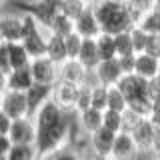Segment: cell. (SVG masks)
<instances>
[{
    "instance_id": "obj_43",
    "label": "cell",
    "mask_w": 160,
    "mask_h": 160,
    "mask_svg": "<svg viewBox=\"0 0 160 160\" xmlns=\"http://www.w3.org/2000/svg\"><path fill=\"white\" fill-rule=\"evenodd\" d=\"M8 90V74L0 70V94H4Z\"/></svg>"
},
{
    "instance_id": "obj_21",
    "label": "cell",
    "mask_w": 160,
    "mask_h": 160,
    "mask_svg": "<svg viewBox=\"0 0 160 160\" xmlns=\"http://www.w3.org/2000/svg\"><path fill=\"white\" fill-rule=\"evenodd\" d=\"M34 84L32 72L30 68H20V70H12L8 74V90H16V92H28Z\"/></svg>"
},
{
    "instance_id": "obj_49",
    "label": "cell",
    "mask_w": 160,
    "mask_h": 160,
    "mask_svg": "<svg viewBox=\"0 0 160 160\" xmlns=\"http://www.w3.org/2000/svg\"><path fill=\"white\" fill-rule=\"evenodd\" d=\"M0 42H2V36H0Z\"/></svg>"
},
{
    "instance_id": "obj_32",
    "label": "cell",
    "mask_w": 160,
    "mask_h": 160,
    "mask_svg": "<svg viewBox=\"0 0 160 160\" xmlns=\"http://www.w3.org/2000/svg\"><path fill=\"white\" fill-rule=\"evenodd\" d=\"M102 128H106V130H110V132H114V134H120V132H122V112L104 110Z\"/></svg>"
},
{
    "instance_id": "obj_1",
    "label": "cell",
    "mask_w": 160,
    "mask_h": 160,
    "mask_svg": "<svg viewBox=\"0 0 160 160\" xmlns=\"http://www.w3.org/2000/svg\"><path fill=\"white\" fill-rule=\"evenodd\" d=\"M90 6L94 10V16L100 24L102 34L116 36L136 26V20L130 12L126 0H92Z\"/></svg>"
},
{
    "instance_id": "obj_29",
    "label": "cell",
    "mask_w": 160,
    "mask_h": 160,
    "mask_svg": "<svg viewBox=\"0 0 160 160\" xmlns=\"http://www.w3.org/2000/svg\"><path fill=\"white\" fill-rule=\"evenodd\" d=\"M108 110H114V112H124V110H128V100L118 86L108 88Z\"/></svg>"
},
{
    "instance_id": "obj_13",
    "label": "cell",
    "mask_w": 160,
    "mask_h": 160,
    "mask_svg": "<svg viewBox=\"0 0 160 160\" xmlns=\"http://www.w3.org/2000/svg\"><path fill=\"white\" fill-rule=\"evenodd\" d=\"M74 32H76L80 38H98L100 34H102L100 24H98L96 16H94L92 6H88L78 18H74Z\"/></svg>"
},
{
    "instance_id": "obj_9",
    "label": "cell",
    "mask_w": 160,
    "mask_h": 160,
    "mask_svg": "<svg viewBox=\"0 0 160 160\" xmlns=\"http://www.w3.org/2000/svg\"><path fill=\"white\" fill-rule=\"evenodd\" d=\"M90 74L92 72H88V70L80 64V60H76V58H70V60H66L64 64L58 66V80L76 84V86L90 82Z\"/></svg>"
},
{
    "instance_id": "obj_30",
    "label": "cell",
    "mask_w": 160,
    "mask_h": 160,
    "mask_svg": "<svg viewBox=\"0 0 160 160\" xmlns=\"http://www.w3.org/2000/svg\"><path fill=\"white\" fill-rule=\"evenodd\" d=\"M92 82H86V84H80L78 88V100H76V110L74 112H82V110H88L92 108Z\"/></svg>"
},
{
    "instance_id": "obj_16",
    "label": "cell",
    "mask_w": 160,
    "mask_h": 160,
    "mask_svg": "<svg viewBox=\"0 0 160 160\" xmlns=\"http://www.w3.org/2000/svg\"><path fill=\"white\" fill-rule=\"evenodd\" d=\"M26 100H28V110H30V118L38 112L48 100H52V86H46V84H38L34 82L32 88L26 92Z\"/></svg>"
},
{
    "instance_id": "obj_48",
    "label": "cell",
    "mask_w": 160,
    "mask_h": 160,
    "mask_svg": "<svg viewBox=\"0 0 160 160\" xmlns=\"http://www.w3.org/2000/svg\"><path fill=\"white\" fill-rule=\"evenodd\" d=\"M84 2H88V4H90V2H92V0H84Z\"/></svg>"
},
{
    "instance_id": "obj_39",
    "label": "cell",
    "mask_w": 160,
    "mask_h": 160,
    "mask_svg": "<svg viewBox=\"0 0 160 160\" xmlns=\"http://www.w3.org/2000/svg\"><path fill=\"white\" fill-rule=\"evenodd\" d=\"M118 62L124 74H134V70H136V54L134 56H122L118 58Z\"/></svg>"
},
{
    "instance_id": "obj_5",
    "label": "cell",
    "mask_w": 160,
    "mask_h": 160,
    "mask_svg": "<svg viewBox=\"0 0 160 160\" xmlns=\"http://www.w3.org/2000/svg\"><path fill=\"white\" fill-rule=\"evenodd\" d=\"M0 36L8 44L22 42V12L0 14Z\"/></svg>"
},
{
    "instance_id": "obj_28",
    "label": "cell",
    "mask_w": 160,
    "mask_h": 160,
    "mask_svg": "<svg viewBox=\"0 0 160 160\" xmlns=\"http://www.w3.org/2000/svg\"><path fill=\"white\" fill-rule=\"evenodd\" d=\"M136 26L140 30H144L146 34H150V36H160V14L148 10V12L140 18V22Z\"/></svg>"
},
{
    "instance_id": "obj_14",
    "label": "cell",
    "mask_w": 160,
    "mask_h": 160,
    "mask_svg": "<svg viewBox=\"0 0 160 160\" xmlns=\"http://www.w3.org/2000/svg\"><path fill=\"white\" fill-rule=\"evenodd\" d=\"M140 154L142 152H140L138 144L134 142L132 134L120 132L116 136V142H114V148H112V158L114 160H138Z\"/></svg>"
},
{
    "instance_id": "obj_42",
    "label": "cell",
    "mask_w": 160,
    "mask_h": 160,
    "mask_svg": "<svg viewBox=\"0 0 160 160\" xmlns=\"http://www.w3.org/2000/svg\"><path fill=\"white\" fill-rule=\"evenodd\" d=\"M150 120H152L156 126H160V100H154L152 112H150Z\"/></svg>"
},
{
    "instance_id": "obj_41",
    "label": "cell",
    "mask_w": 160,
    "mask_h": 160,
    "mask_svg": "<svg viewBox=\"0 0 160 160\" xmlns=\"http://www.w3.org/2000/svg\"><path fill=\"white\" fill-rule=\"evenodd\" d=\"M12 140H10V136H6V134H0V156H8L10 148H12Z\"/></svg>"
},
{
    "instance_id": "obj_37",
    "label": "cell",
    "mask_w": 160,
    "mask_h": 160,
    "mask_svg": "<svg viewBox=\"0 0 160 160\" xmlns=\"http://www.w3.org/2000/svg\"><path fill=\"white\" fill-rule=\"evenodd\" d=\"M42 160H82V158H80V154H78V152H76V150H74V148L66 146V148L58 150V152L50 154V156L42 158Z\"/></svg>"
},
{
    "instance_id": "obj_24",
    "label": "cell",
    "mask_w": 160,
    "mask_h": 160,
    "mask_svg": "<svg viewBox=\"0 0 160 160\" xmlns=\"http://www.w3.org/2000/svg\"><path fill=\"white\" fill-rule=\"evenodd\" d=\"M8 160H38V150L34 144H14L8 152Z\"/></svg>"
},
{
    "instance_id": "obj_35",
    "label": "cell",
    "mask_w": 160,
    "mask_h": 160,
    "mask_svg": "<svg viewBox=\"0 0 160 160\" xmlns=\"http://www.w3.org/2000/svg\"><path fill=\"white\" fill-rule=\"evenodd\" d=\"M140 120H142V116H138L136 112H134V110H124L122 112V132H132L134 128H136V124L140 122Z\"/></svg>"
},
{
    "instance_id": "obj_31",
    "label": "cell",
    "mask_w": 160,
    "mask_h": 160,
    "mask_svg": "<svg viewBox=\"0 0 160 160\" xmlns=\"http://www.w3.org/2000/svg\"><path fill=\"white\" fill-rule=\"evenodd\" d=\"M92 108L100 110H108V86L104 84H94L92 86Z\"/></svg>"
},
{
    "instance_id": "obj_10",
    "label": "cell",
    "mask_w": 160,
    "mask_h": 160,
    "mask_svg": "<svg viewBox=\"0 0 160 160\" xmlns=\"http://www.w3.org/2000/svg\"><path fill=\"white\" fill-rule=\"evenodd\" d=\"M124 72L122 68H120V62L118 58L114 60H102V62L96 66V70H94V78H96L98 84H104V86H116V84L122 80Z\"/></svg>"
},
{
    "instance_id": "obj_20",
    "label": "cell",
    "mask_w": 160,
    "mask_h": 160,
    "mask_svg": "<svg viewBox=\"0 0 160 160\" xmlns=\"http://www.w3.org/2000/svg\"><path fill=\"white\" fill-rule=\"evenodd\" d=\"M46 56L52 60L56 66L64 64L66 60H70L68 50H66V40L64 36H58V34H50L48 32V48H46Z\"/></svg>"
},
{
    "instance_id": "obj_15",
    "label": "cell",
    "mask_w": 160,
    "mask_h": 160,
    "mask_svg": "<svg viewBox=\"0 0 160 160\" xmlns=\"http://www.w3.org/2000/svg\"><path fill=\"white\" fill-rule=\"evenodd\" d=\"M134 74H138L140 78L148 80V82L156 80L160 76V58L150 52L136 54V70H134Z\"/></svg>"
},
{
    "instance_id": "obj_50",
    "label": "cell",
    "mask_w": 160,
    "mask_h": 160,
    "mask_svg": "<svg viewBox=\"0 0 160 160\" xmlns=\"http://www.w3.org/2000/svg\"><path fill=\"white\" fill-rule=\"evenodd\" d=\"M152 160H158V158H152Z\"/></svg>"
},
{
    "instance_id": "obj_3",
    "label": "cell",
    "mask_w": 160,
    "mask_h": 160,
    "mask_svg": "<svg viewBox=\"0 0 160 160\" xmlns=\"http://www.w3.org/2000/svg\"><path fill=\"white\" fill-rule=\"evenodd\" d=\"M132 138L138 144L140 152H156V142H158V126L150 118H142L132 130Z\"/></svg>"
},
{
    "instance_id": "obj_8",
    "label": "cell",
    "mask_w": 160,
    "mask_h": 160,
    "mask_svg": "<svg viewBox=\"0 0 160 160\" xmlns=\"http://www.w3.org/2000/svg\"><path fill=\"white\" fill-rule=\"evenodd\" d=\"M2 112H6L12 120H18V118H26V116H30L26 92L6 90V92H4V102H2Z\"/></svg>"
},
{
    "instance_id": "obj_12",
    "label": "cell",
    "mask_w": 160,
    "mask_h": 160,
    "mask_svg": "<svg viewBox=\"0 0 160 160\" xmlns=\"http://www.w3.org/2000/svg\"><path fill=\"white\" fill-rule=\"evenodd\" d=\"M118 134L110 132L106 128H100L94 134L88 136V144H90V152L96 154V156H112V148L116 142Z\"/></svg>"
},
{
    "instance_id": "obj_23",
    "label": "cell",
    "mask_w": 160,
    "mask_h": 160,
    "mask_svg": "<svg viewBox=\"0 0 160 160\" xmlns=\"http://www.w3.org/2000/svg\"><path fill=\"white\" fill-rule=\"evenodd\" d=\"M96 48H98L100 62H102V60H114V58H118L116 42H114L112 34H100V36L96 38Z\"/></svg>"
},
{
    "instance_id": "obj_40",
    "label": "cell",
    "mask_w": 160,
    "mask_h": 160,
    "mask_svg": "<svg viewBox=\"0 0 160 160\" xmlns=\"http://www.w3.org/2000/svg\"><path fill=\"white\" fill-rule=\"evenodd\" d=\"M12 122L14 120L8 116L6 112H2V110H0V134H10V128H12Z\"/></svg>"
},
{
    "instance_id": "obj_33",
    "label": "cell",
    "mask_w": 160,
    "mask_h": 160,
    "mask_svg": "<svg viewBox=\"0 0 160 160\" xmlns=\"http://www.w3.org/2000/svg\"><path fill=\"white\" fill-rule=\"evenodd\" d=\"M132 40H134V50H136V54H142V52H148L150 48V42H152L154 36H150V34H146L144 30H140L138 26H134L132 30Z\"/></svg>"
},
{
    "instance_id": "obj_7",
    "label": "cell",
    "mask_w": 160,
    "mask_h": 160,
    "mask_svg": "<svg viewBox=\"0 0 160 160\" xmlns=\"http://www.w3.org/2000/svg\"><path fill=\"white\" fill-rule=\"evenodd\" d=\"M30 72H32L34 82H38V84L54 86V84L58 82V66L48 56L34 58L32 64H30Z\"/></svg>"
},
{
    "instance_id": "obj_46",
    "label": "cell",
    "mask_w": 160,
    "mask_h": 160,
    "mask_svg": "<svg viewBox=\"0 0 160 160\" xmlns=\"http://www.w3.org/2000/svg\"><path fill=\"white\" fill-rule=\"evenodd\" d=\"M2 102H4V94H0V110H2Z\"/></svg>"
},
{
    "instance_id": "obj_27",
    "label": "cell",
    "mask_w": 160,
    "mask_h": 160,
    "mask_svg": "<svg viewBox=\"0 0 160 160\" xmlns=\"http://www.w3.org/2000/svg\"><path fill=\"white\" fill-rule=\"evenodd\" d=\"M114 42H116V52L118 58L122 56H134L136 50H134V40H132V32H120L114 36Z\"/></svg>"
},
{
    "instance_id": "obj_6",
    "label": "cell",
    "mask_w": 160,
    "mask_h": 160,
    "mask_svg": "<svg viewBox=\"0 0 160 160\" xmlns=\"http://www.w3.org/2000/svg\"><path fill=\"white\" fill-rule=\"evenodd\" d=\"M78 88L76 84L64 82V80H58L52 86V100L58 104L64 112H74L76 110V100H78Z\"/></svg>"
},
{
    "instance_id": "obj_52",
    "label": "cell",
    "mask_w": 160,
    "mask_h": 160,
    "mask_svg": "<svg viewBox=\"0 0 160 160\" xmlns=\"http://www.w3.org/2000/svg\"><path fill=\"white\" fill-rule=\"evenodd\" d=\"M0 2H2V0H0Z\"/></svg>"
},
{
    "instance_id": "obj_2",
    "label": "cell",
    "mask_w": 160,
    "mask_h": 160,
    "mask_svg": "<svg viewBox=\"0 0 160 160\" xmlns=\"http://www.w3.org/2000/svg\"><path fill=\"white\" fill-rule=\"evenodd\" d=\"M58 2L60 0H32V2H16V8L20 12L32 14L34 18L40 22V26L48 32L50 24H52L54 16L60 12L58 10Z\"/></svg>"
},
{
    "instance_id": "obj_19",
    "label": "cell",
    "mask_w": 160,
    "mask_h": 160,
    "mask_svg": "<svg viewBox=\"0 0 160 160\" xmlns=\"http://www.w3.org/2000/svg\"><path fill=\"white\" fill-rule=\"evenodd\" d=\"M76 60H80V64H82L88 72H94V70H96V66L100 64L96 38H84L82 40V48H80V54H78Z\"/></svg>"
},
{
    "instance_id": "obj_11",
    "label": "cell",
    "mask_w": 160,
    "mask_h": 160,
    "mask_svg": "<svg viewBox=\"0 0 160 160\" xmlns=\"http://www.w3.org/2000/svg\"><path fill=\"white\" fill-rule=\"evenodd\" d=\"M8 136L12 140V144H34L36 142V124L30 116L18 118L12 122Z\"/></svg>"
},
{
    "instance_id": "obj_51",
    "label": "cell",
    "mask_w": 160,
    "mask_h": 160,
    "mask_svg": "<svg viewBox=\"0 0 160 160\" xmlns=\"http://www.w3.org/2000/svg\"><path fill=\"white\" fill-rule=\"evenodd\" d=\"M38 160H42V158H38Z\"/></svg>"
},
{
    "instance_id": "obj_18",
    "label": "cell",
    "mask_w": 160,
    "mask_h": 160,
    "mask_svg": "<svg viewBox=\"0 0 160 160\" xmlns=\"http://www.w3.org/2000/svg\"><path fill=\"white\" fill-rule=\"evenodd\" d=\"M102 118H104V112H100L96 108H88L76 114V124L86 136H90V134H94L96 130L102 128Z\"/></svg>"
},
{
    "instance_id": "obj_26",
    "label": "cell",
    "mask_w": 160,
    "mask_h": 160,
    "mask_svg": "<svg viewBox=\"0 0 160 160\" xmlns=\"http://www.w3.org/2000/svg\"><path fill=\"white\" fill-rule=\"evenodd\" d=\"M88 6H90V4L84 2V0H60V2H58L60 14H64V16H68V18H72V20L78 18Z\"/></svg>"
},
{
    "instance_id": "obj_44",
    "label": "cell",
    "mask_w": 160,
    "mask_h": 160,
    "mask_svg": "<svg viewBox=\"0 0 160 160\" xmlns=\"http://www.w3.org/2000/svg\"><path fill=\"white\" fill-rule=\"evenodd\" d=\"M88 160H114L112 156H96V154H90Z\"/></svg>"
},
{
    "instance_id": "obj_22",
    "label": "cell",
    "mask_w": 160,
    "mask_h": 160,
    "mask_svg": "<svg viewBox=\"0 0 160 160\" xmlns=\"http://www.w3.org/2000/svg\"><path fill=\"white\" fill-rule=\"evenodd\" d=\"M10 64H12V70L30 68V64H32V58H30L28 50L24 48L22 42L10 44Z\"/></svg>"
},
{
    "instance_id": "obj_38",
    "label": "cell",
    "mask_w": 160,
    "mask_h": 160,
    "mask_svg": "<svg viewBox=\"0 0 160 160\" xmlns=\"http://www.w3.org/2000/svg\"><path fill=\"white\" fill-rule=\"evenodd\" d=\"M0 70L10 74L12 72V64H10V44L0 42Z\"/></svg>"
},
{
    "instance_id": "obj_17",
    "label": "cell",
    "mask_w": 160,
    "mask_h": 160,
    "mask_svg": "<svg viewBox=\"0 0 160 160\" xmlns=\"http://www.w3.org/2000/svg\"><path fill=\"white\" fill-rule=\"evenodd\" d=\"M22 44H24V48L28 50V54H30L32 60L42 58V56H46V48H48V32L44 28H40L36 32H32L30 36L22 38Z\"/></svg>"
},
{
    "instance_id": "obj_36",
    "label": "cell",
    "mask_w": 160,
    "mask_h": 160,
    "mask_svg": "<svg viewBox=\"0 0 160 160\" xmlns=\"http://www.w3.org/2000/svg\"><path fill=\"white\" fill-rule=\"evenodd\" d=\"M66 50H68V56L70 58H78V54H80V48H82V40L84 38H80L76 32H72V34H68L66 38Z\"/></svg>"
},
{
    "instance_id": "obj_4",
    "label": "cell",
    "mask_w": 160,
    "mask_h": 160,
    "mask_svg": "<svg viewBox=\"0 0 160 160\" xmlns=\"http://www.w3.org/2000/svg\"><path fill=\"white\" fill-rule=\"evenodd\" d=\"M116 86L122 90V94L126 96L128 104L136 102L140 98H150V82L140 78L138 74H124L122 80H120Z\"/></svg>"
},
{
    "instance_id": "obj_34",
    "label": "cell",
    "mask_w": 160,
    "mask_h": 160,
    "mask_svg": "<svg viewBox=\"0 0 160 160\" xmlns=\"http://www.w3.org/2000/svg\"><path fill=\"white\" fill-rule=\"evenodd\" d=\"M152 2H154V0H126V4H128L130 12H132L134 20H136V24L140 22V18L152 8Z\"/></svg>"
},
{
    "instance_id": "obj_25",
    "label": "cell",
    "mask_w": 160,
    "mask_h": 160,
    "mask_svg": "<svg viewBox=\"0 0 160 160\" xmlns=\"http://www.w3.org/2000/svg\"><path fill=\"white\" fill-rule=\"evenodd\" d=\"M48 32H50V34H58V36H64V38H66L68 34L74 32V20L58 12L56 16H54L52 24H50Z\"/></svg>"
},
{
    "instance_id": "obj_47",
    "label": "cell",
    "mask_w": 160,
    "mask_h": 160,
    "mask_svg": "<svg viewBox=\"0 0 160 160\" xmlns=\"http://www.w3.org/2000/svg\"><path fill=\"white\" fill-rule=\"evenodd\" d=\"M0 160H8V158H6V156H0Z\"/></svg>"
},
{
    "instance_id": "obj_45",
    "label": "cell",
    "mask_w": 160,
    "mask_h": 160,
    "mask_svg": "<svg viewBox=\"0 0 160 160\" xmlns=\"http://www.w3.org/2000/svg\"><path fill=\"white\" fill-rule=\"evenodd\" d=\"M150 10H152V12H156V14H160V0H154V2H152V8H150Z\"/></svg>"
}]
</instances>
